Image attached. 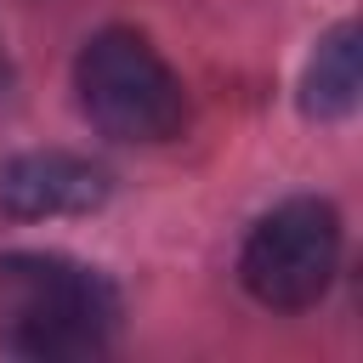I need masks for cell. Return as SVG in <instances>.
Segmentation results:
<instances>
[{
  "mask_svg": "<svg viewBox=\"0 0 363 363\" xmlns=\"http://www.w3.org/2000/svg\"><path fill=\"white\" fill-rule=\"evenodd\" d=\"M119 323V295L96 267L45 250L0 255V346L17 357H96Z\"/></svg>",
  "mask_w": 363,
  "mask_h": 363,
  "instance_id": "6da1fadb",
  "label": "cell"
},
{
  "mask_svg": "<svg viewBox=\"0 0 363 363\" xmlns=\"http://www.w3.org/2000/svg\"><path fill=\"white\" fill-rule=\"evenodd\" d=\"M74 91L85 119L113 142H170L187 125V91L176 68L136 28L91 34L74 57Z\"/></svg>",
  "mask_w": 363,
  "mask_h": 363,
  "instance_id": "7a4b0ae2",
  "label": "cell"
},
{
  "mask_svg": "<svg viewBox=\"0 0 363 363\" xmlns=\"http://www.w3.org/2000/svg\"><path fill=\"white\" fill-rule=\"evenodd\" d=\"M340 267V216L329 199H284L272 204L238 255L244 289L272 312H306L323 301Z\"/></svg>",
  "mask_w": 363,
  "mask_h": 363,
  "instance_id": "3957f363",
  "label": "cell"
},
{
  "mask_svg": "<svg viewBox=\"0 0 363 363\" xmlns=\"http://www.w3.org/2000/svg\"><path fill=\"white\" fill-rule=\"evenodd\" d=\"M102 204H108V170L79 153L40 147V153H17L0 164V210L17 221L91 216Z\"/></svg>",
  "mask_w": 363,
  "mask_h": 363,
  "instance_id": "277c9868",
  "label": "cell"
},
{
  "mask_svg": "<svg viewBox=\"0 0 363 363\" xmlns=\"http://www.w3.org/2000/svg\"><path fill=\"white\" fill-rule=\"evenodd\" d=\"M357 91H363V45H357V23H335L318 51L306 57V74H301V108L312 119H346L357 108Z\"/></svg>",
  "mask_w": 363,
  "mask_h": 363,
  "instance_id": "5b68a950",
  "label": "cell"
}]
</instances>
